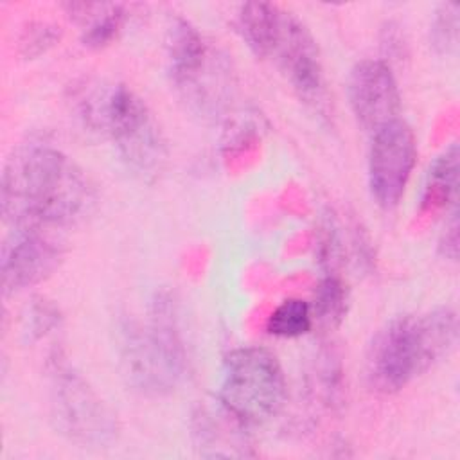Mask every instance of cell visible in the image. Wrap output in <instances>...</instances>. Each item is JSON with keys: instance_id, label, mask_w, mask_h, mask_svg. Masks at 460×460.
<instances>
[{"instance_id": "1", "label": "cell", "mask_w": 460, "mask_h": 460, "mask_svg": "<svg viewBox=\"0 0 460 460\" xmlns=\"http://www.w3.org/2000/svg\"><path fill=\"white\" fill-rule=\"evenodd\" d=\"M2 216L16 228L58 230L83 221L95 190L84 171L61 149L31 140L7 158L0 187Z\"/></svg>"}, {"instance_id": "2", "label": "cell", "mask_w": 460, "mask_h": 460, "mask_svg": "<svg viewBox=\"0 0 460 460\" xmlns=\"http://www.w3.org/2000/svg\"><path fill=\"white\" fill-rule=\"evenodd\" d=\"M70 104L84 129L111 140L135 176L153 181L164 172L169 158L164 131L129 86L84 79L70 88Z\"/></svg>"}, {"instance_id": "3", "label": "cell", "mask_w": 460, "mask_h": 460, "mask_svg": "<svg viewBox=\"0 0 460 460\" xmlns=\"http://www.w3.org/2000/svg\"><path fill=\"white\" fill-rule=\"evenodd\" d=\"M119 365L131 390L144 397L171 395L185 381L189 352L174 295L156 291L144 322L122 318L117 332Z\"/></svg>"}, {"instance_id": "4", "label": "cell", "mask_w": 460, "mask_h": 460, "mask_svg": "<svg viewBox=\"0 0 460 460\" xmlns=\"http://www.w3.org/2000/svg\"><path fill=\"white\" fill-rule=\"evenodd\" d=\"M456 338L458 322L451 307L392 318L376 332L367 350L370 386L385 394L402 390L447 356Z\"/></svg>"}, {"instance_id": "5", "label": "cell", "mask_w": 460, "mask_h": 460, "mask_svg": "<svg viewBox=\"0 0 460 460\" xmlns=\"http://www.w3.org/2000/svg\"><path fill=\"white\" fill-rule=\"evenodd\" d=\"M165 56L169 79L185 106L205 120L221 119L234 95V74L226 56L180 16L167 27Z\"/></svg>"}, {"instance_id": "6", "label": "cell", "mask_w": 460, "mask_h": 460, "mask_svg": "<svg viewBox=\"0 0 460 460\" xmlns=\"http://www.w3.org/2000/svg\"><path fill=\"white\" fill-rule=\"evenodd\" d=\"M288 399L279 359L262 347H239L226 354L217 402L243 426H262L275 419Z\"/></svg>"}, {"instance_id": "7", "label": "cell", "mask_w": 460, "mask_h": 460, "mask_svg": "<svg viewBox=\"0 0 460 460\" xmlns=\"http://www.w3.org/2000/svg\"><path fill=\"white\" fill-rule=\"evenodd\" d=\"M47 383L50 419L68 442L99 449L117 440V415L59 350L47 359Z\"/></svg>"}, {"instance_id": "8", "label": "cell", "mask_w": 460, "mask_h": 460, "mask_svg": "<svg viewBox=\"0 0 460 460\" xmlns=\"http://www.w3.org/2000/svg\"><path fill=\"white\" fill-rule=\"evenodd\" d=\"M266 59L279 66L305 104L318 113L325 111L327 92L316 40L304 22L286 9L280 11Z\"/></svg>"}, {"instance_id": "9", "label": "cell", "mask_w": 460, "mask_h": 460, "mask_svg": "<svg viewBox=\"0 0 460 460\" xmlns=\"http://www.w3.org/2000/svg\"><path fill=\"white\" fill-rule=\"evenodd\" d=\"M415 162V135L402 119H395L372 133L368 187L379 207L394 208L401 201Z\"/></svg>"}, {"instance_id": "10", "label": "cell", "mask_w": 460, "mask_h": 460, "mask_svg": "<svg viewBox=\"0 0 460 460\" xmlns=\"http://www.w3.org/2000/svg\"><path fill=\"white\" fill-rule=\"evenodd\" d=\"M63 255V244L50 230L16 228L2 246L4 293L16 295L41 284L59 268Z\"/></svg>"}, {"instance_id": "11", "label": "cell", "mask_w": 460, "mask_h": 460, "mask_svg": "<svg viewBox=\"0 0 460 460\" xmlns=\"http://www.w3.org/2000/svg\"><path fill=\"white\" fill-rule=\"evenodd\" d=\"M347 95L354 119L370 135L399 119V86L390 65L383 59L358 61L349 74Z\"/></svg>"}, {"instance_id": "12", "label": "cell", "mask_w": 460, "mask_h": 460, "mask_svg": "<svg viewBox=\"0 0 460 460\" xmlns=\"http://www.w3.org/2000/svg\"><path fill=\"white\" fill-rule=\"evenodd\" d=\"M246 426L235 420L219 402L216 411L198 406L190 419L194 449L205 458H243L253 456Z\"/></svg>"}, {"instance_id": "13", "label": "cell", "mask_w": 460, "mask_h": 460, "mask_svg": "<svg viewBox=\"0 0 460 460\" xmlns=\"http://www.w3.org/2000/svg\"><path fill=\"white\" fill-rule=\"evenodd\" d=\"M63 9L81 27V41L88 49H104L126 25L128 9L117 2H65Z\"/></svg>"}, {"instance_id": "14", "label": "cell", "mask_w": 460, "mask_h": 460, "mask_svg": "<svg viewBox=\"0 0 460 460\" xmlns=\"http://www.w3.org/2000/svg\"><path fill=\"white\" fill-rule=\"evenodd\" d=\"M458 198V144L446 147L429 165L420 205L422 208H455Z\"/></svg>"}, {"instance_id": "15", "label": "cell", "mask_w": 460, "mask_h": 460, "mask_svg": "<svg viewBox=\"0 0 460 460\" xmlns=\"http://www.w3.org/2000/svg\"><path fill=\"white\" fill-rule=\"evenodd\" d=\"M282 7L271 2H248L239 7L237 31L248 49L266 59Z\"/></svg>"}, {"instance_id": "16", "label": "cell", "mask_w": 460, "mask_h": 460, "mask_svg": "<svg viewBox=\"0 0 460 460\" xmlns=\"http://www.w3.org/2000/svg\"><path fill=\"white\" fill-rule=\"evenodd\" d=\"M307 390L314 401L325 408H334L343 397V376L338 356L329 349H320L307 372Z\"/></svg>"}, {"instance_id": "17", "label": "cell", "mask_w": 460, "mask_h": 460, "mask_svg": "<svg viewBox=\"0 0 460 460\" xmlns=\"http://www.w3.org/2000/svg\"><path fill=\"white\" fill-rule=\"evenodd\" d=\"M311 314L313 323L316 322L323 329L338 327L349 307V291L338 273H325V277L318 282L313 296Z\"/></svg>"}, {"instance_id": "18", "label": "cell", "mask_w": 460, "mask_h": 460, "mask_svg": "<svg viewBox=\"0 0 460 460\" xmlns=\"http://www.w3.org/2000/svg\"><path fill=\"white\" fill-rule=\"evenodd\" d=\"M313 327V314L309 302L302 298L282 300L268 316L266 331L277 338H300Z\"/></svg>"}, {"instance_id": "19", "label": "cell", "mask_w": 460, "mask_h": 460, "mask_svg": "<svg viewBox=\"0 0 460 460\" xmlns=\"http://www.w3.org/2000/svg\"><path fill=\"white\" fill-rule=\"evenodd\" d=\"M460 7L456 2H442L437 5L429 27V43L438 56H449L458 47Z\"/></svg>"}, {"instance_id": "20", "label": "cell", "mask_w": 460, "mask_h": 460, "mask_svg": "<svg viewBox=\"0 0 460 460\" xmlns=\"http://www.w3.org/2000/svg\"><path fill=\"white\" fill-rule=\"evenodd\" d=\"M61 313L56 304L47 298H34L23 314V336L27 341H40L58 331Z\"/></svg>"}, {"instance_id": "21", "label": "cell", "mask_w": 460, "mask_h": 460, "mask_svg": "<svg viewBox=\"0 0 460 460\" xmlns=\"http://www.w3.org/2000/svg\"><path fill=\"white\" fill-rule=\"evenodd\" d=\"M59 27L49 22H32L22 31L20 52L27 59L38 58L52 49L59 41Z\"/></svg>"}, {"instance_id": "22", "label": "cell", "mask_w": 460, "mask_h": 460, "mask_svg": "<svg viewBox=\"0 0 460 460\" xmlns=\"http://www.w3.org/2000/svg\"><path fill=\"white\" fill-rule=\"evenodd\" d=\"M438 250H440L442 257H446L449 261H456V257H458V210H456V207L451 208V212H449L446 226L440 234Z\"/></svg>"}, {"instance_id": "23", "label": "cell", "mask_w": 460, "mask_h": 460, "mask_svg": "<svg viewBox=\"0 0 460 460\" xmlns=\"http://www.w3.org/2000/svg\"><path fill=\"white\" fill-rule=\"evenodd\" d=\"M383 47L388 56L401 58L404 54L406 45H404V38L397 25H394V23L386 25V29L383 31Z\"/></svg>"}]
</instances>
